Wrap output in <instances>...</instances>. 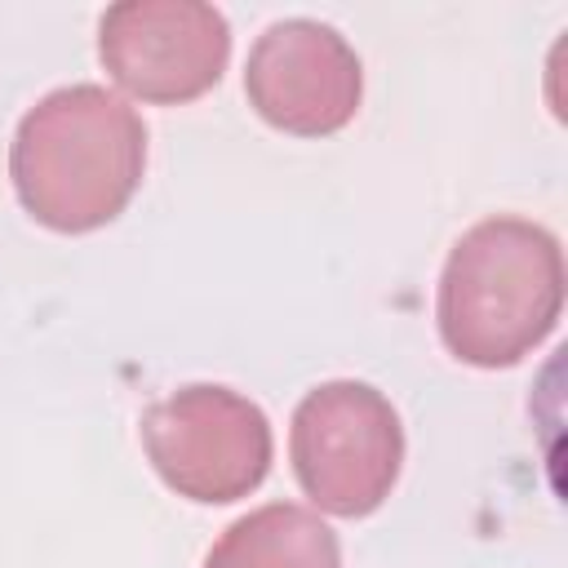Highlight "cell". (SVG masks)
<instances>
[{
  "instance_id": "cell-2",
  "label": "cell",
  "mask_w": 568,
  "mask_h": 568,
  "mask_svg": "<svg viewBox=\"0 0 568 568\" xmlns=\"http://www.w3.org/2000/svg\"><path fill=\"white\" fill-rule=\"evenodd\" d=\"M564 311V248L528 217H484L439 271L435 320L448 355L470 368H510L532 355Z\"/></svg>"
},
{
  "instance_id": "cell-1",
  "label": "cell",
  "mask_w": 568,
  "mask_h": 568,
  "mask_svg": "<svg viewBox=\"0 0 568 568\" xmlns=\"http://www.w3.org/2000/svg\"><path fill=\"white\" fill-rule=\"evenodd\" d=\"M146 169L142 115L102 84L44 93L13 133L9 178L22 209L62 235H84L124 213Z\"/></svg>"
},
{
  "instance_id": "cell-5",
  "label": "cell",
  "mask_w": 568,
  "mask_h": 568,
  "mask_svg": "<svg viewBox=\"0 0 568 568\" xmlns=\"http://www.w3.org/2000/svg\"><path fill=\"white\" fill-rule=\"evenodd\" d=\"M98 58L124 93L178 106L222 80L231 27L200 0H120L98 22Z\"/></svg>"
},
{
  "instance_id": "cell-7",
  "label": "cell",
  "mask_w": 568,
  "mask_h": 568,
  "mask_svg": "<svg viewBox=\"0 0 568 568\" xmlns=\"http://www.w3.org/2000/svg\"><path fill=\"white\" fill-rule=\"evenodd\" d=\"M204 568H342L337 532L297 501L240 515L204 555Z\"/></svg>"
},
{
  "instance_id": "cell-6",
  "label": "cell",
  "mask_w": 568,
  "mask_h": 568,
  "mask_svg": "<svg viewBox=\"0 0 568 568\" xmlns=\"http://www.w3.org/2000/svg\"><path fill=\"white\" fill-rule=\"evenodd\" d=\"M248 106L280 133L328 138L346 129L364 98V67L346 36L315 18L271 22L244 62Z\"/></svg>"
},
{
  "instance_id": "cell-4",
  "label": "cell",
  "mask_w": 568,
  "mask_h": 568,
  "mask_svg": "<svg viewBox=\"0 0 568 568\" xmlns=\"http://www.w3.org/2000/svg\"><path fill=\"white\" fill-rule=\"evenodd\" d=\"M142 448L178 497L226 506L266 479L275 439L266 413L248 395L195 382L142 413Z\"/></svg>"
},
{
  "instance_id": "cell-3",
  "label": "cell",
  "mask_w": 568,
  "mask_h": 568,
  "mask_svg": "<svg viewBox=\"0 0 568 568\" xmlns=\"http://www.w3.org/2000/svg\"><path fill=\"white\" fill-rule=\"evenodd\" d=\"M288 462L315 510L337 519H364L390 497L399 479V413L368 382H320L293 408Z\"/></svg>"
}]
</instances>
